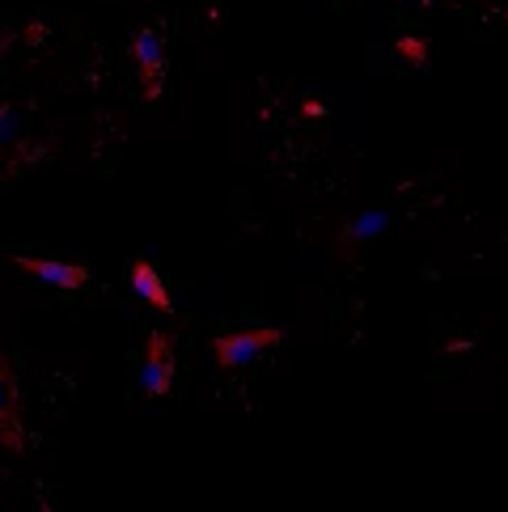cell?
Returning a JSON list of instances; mask_svg holds the SVG:
<instances>
[{"label": "cell", "instance_id": "obj_1", "mask_svg": "<svg viewBox=\"0 0 508 512\" xmlns=\"http://www.w3.org/2000/svg\"><path fill=\"white\" fill-rule=\"evenodd\" d=\"M284 343V331L280 326H250V331H233V335H216L212 339V356L221 364L225 373L233 369H246L250 360H259L267 347Z\"/></svg>", "mask_w": 508, "mask_h": 512}, {"label": "cell", "instance_id": "obj_2", "mask_svg": "<svg viewBox=\"0 0 508 512\" xmlns=\"http://www.w3.org/2000/svg\"><path fill=\"white\" fill-rule=\"evenodd\" d=\"M178 373V343L170 331H149L144 339V369H140V390L149 398H166L174 390Z\"/></svg>", "mask_w": 508, "mask_h": 512}, {"label": "cell", "instance_id": "obj_3", "mask_svg": "<svg viewBox=\"0 0 508 512\" xmlns=\"http://www.w3.org/2000/svg\"><path fill=\"white\" fill-rule=\"evenodd\" d=\"M132 60L140 72V94L144 102H157L161 89H166V43L153 26H144L132 34Z\"/></svg>", "mask_w": 508, "mask_h": 512}, {"label": "cell", "instance_id": "obj_4", "mask_svg": "<svg viewBox=\"0 0 508 512\" xmlns=\"http://www.w3.org/2000/svg\"><path fill=\"white\" fill-rule=\"evenodd\" d=\"M0 449L26 453V424H22V390H17L13 364L0 352Z\"/></svg>", "mask_w": 508, "mask_h": 512}, {"label": "cell", "instance_id": "obj_5", "mask_svg": "<svg viewBox=\"0 0 508 512\" xmlns=\"http://www.w3.org/2000/svg\"><path fill=\"white\" fill-rule=\"evenodd\" d=\"M13 267L30 271L34 280L56 284V288H85L89 284V267L85 263H64V259H34V254H13Z\"/></svg>", "mask_w": 508, "mask_h": 512}, {"label": "cell", "instance_id": "obj_6", "mask_svg": "<svg viewBox=\"0 0 508 512\" xmlns=\"http://www.w3.org/2000/svg\"><path fill=\"white\" fill-rule=\"evenodd\" d=\"M132 288H136L140 301H149L153 309H161V314H170V309H174L170 288H166V280L157 276V267H153L149 259H136V263H132Z\"/></svg>", "mask_w": 508, "mask_h": 512}, {"label": "cell", "instance_id": "obj_7", "mask_svg": "<svg viewBox=\"0 0 508 512\" xmlns=\"http://www.w3.org/2000/svg\"><path fill=\"white\" fill-rule=\"evenodd\" d=\"M22 149V111L13 102H0V153Z\"/></svg>", "mask_w": 508, "mask_h": 512}, {"label": "cell", "instance_id": "obj_8", "mask_svg": "<svg viewBox=\"0 0 508 512\" xmlns=\"http://www.w3.org/2000/svg\"><path fill=\"white\" fill-rule=\"evenodd\" d=\"M394 51L407 64H415V68L428 64V39H424V34H403V39H394Z\"/></svg>", "mask_w": 508, "mask_h": 512}]
</instances>
